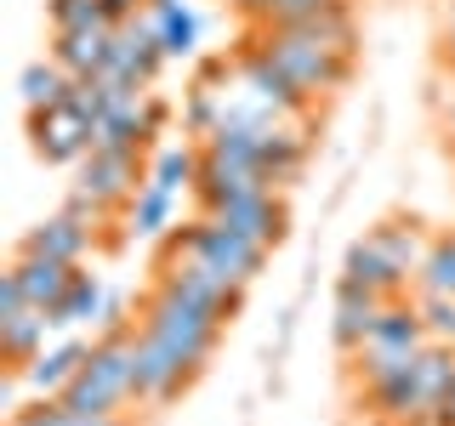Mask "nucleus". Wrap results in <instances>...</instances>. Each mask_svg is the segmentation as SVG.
<instances>
[{
    "mask_svg": "<svg viewBox=\"0 0 455 426\" xmlns=\"http://www.w3.org/2000/svg\"><path fill=\"white\" fill-rule=\"evenodd\" d=\"M46 18H52V35H68V28H114L103 0H46Z\"/></svg>",
    "mask_w": 455,
    "mask_h": 426,
    "instance_id": "obj_26",
    "label": "nucleus"
},
{
    "mask_svg": "<svg viewBox=\"0 0 455 426\" xmlns=\"http://www.w3.org/2000/svg\"><path fill=\"white\" fill-rule=\"evenodd\" d=\"M28 142L46 165H80L92 154V125L80 120L75 108H46V114H28Z\"/></svg>",
    "mask_w": 455,
    "mask_h": 426,
    "instance_id": "obj_10",
    "label": "nucleus"
},
{
    "mask_svg": "<svg viewBox=\"0 0 455 426\" xmlns=\"http://www.w3.org/2000/svg\"><path fill=\"white\" fill-rule=\"evenodd\" d=\"M171 245H182V250H194L199 262H211L228 284H239V290H251L256 279H262V267H267V256L274 250H262L256 239L245 233H234V227H222L217 217H205L199 210L194 222H182L177 233H171Z\"/></svg>",
    "mask_w": 455,
    "mask_h": 426,
    "instance_id": "obj_3",
    "label": "nucleus"
},
{
    "mask_svg": "<svg viewBox=\"0 0 455 426\" xmlns=\"http://www.w3.org/2000/svg\"><path fill=\"white\" fill-rule=\"evenodd\" d=\"M142 182H148V177H142V154H103V148H92L75 165V188L85 199H97L103 210H125L142 193Z\"/></svg>",
    "mask_w": 455,
    "mask_h": 426,
    "instance_id": "obj_7",
    "label": "nucleus"
},
{
    "mask_svg": "<svg viewBox=\"0 0 455 426\" xmlns=\"http://www.w3.org/2000/svg\"><path fill=\"white\" fill-rule=\"evenodd\" d=\"M160 290H171V296H182V302H194V307H205L211 319H222V324H234L239 319V284H228L211 262H199L194 250H182V245H165V256H160Z\"/></svg>",
    "mask_w": 455,
    "mask_h": 426,
    "instance_id": "obj_4",
    "label": "nucleus"
},
{
    "mask_svg": "<svg viewBox=\"0 0 455 426\" xmlns=\"http://www.w3.org/2000/svg\"><path fill=\"white\" fill-rule=\"evenodd\" d=\"M18 91H23V114H46V108H63L68 91H75V75H68L63 63H52V57H40V63H28L18 75Z\"/></svg>",
    "mask_w": 455,
    "mask_h": 426,
    "instance_id": "obj_20",
    "label": "nucleus"
},
{
    "mask_svg": "<svg viewBox=\"0 0 455 426\" xmlns=\"http://www.w3.org/2000/svg\"><path fill=\"white\" fill-rule=\"evenodd\" d=\"M85 359H92V341H80V335H63L57 347H46L35 364L23 369V381H28V392L35 398H63V387L85 369Z\"/></svg>",
    "mask_w": 455,
    "mask_h": 426,
    "instance_id": "obj_14",
    "label": "nucleus"
},
{
    "mask_svg": "<svg viewBox=\"0 0 455 426\" xmlns=\"http://www.w3.org/2000/svg\"><path fill=\"white\" fill-rule=\"evenodd\" d=\"M205 217H217L222 227H234V233L256 239L262 250H279V245H284V233H291V210H284L279 188H267V193H251V199H234V205H222V210H205Z\"/></svg>",
    "mask_w": 455,
    "mask_h": 426,
    "instance_id": "obj_11",
    "label": "nucleus"
},
{
    "mask_svg": "<svg viewBox=\"0 0 455 426\" xmlns=\"http://www.w3.org/2000/svg\"><path fill=\"white\" fill-rule=\"evenodd\" d=\"M52 63H63L75 80H92L108 68L114 57V28H68V35H52Z\"/></svg>",
    "mask_w": 455,
    "mask_h": 426,
    "instance_id": "obj_17",
    "label": "nucleus"
},
{
    "mask_svg": "<svg viewBox=\"0 0 455 426\" xmlns=\"http://www.w3.org/2000/svg\"><path fill=\"white\" fill-rule=\"evenodd\" d=\"M80 426H125L120 415H80Z\"/></svg>",
    "mask_w": 455,
    "mask_h": 426,
    "instance_id": "obj_31",
    "label": "nucleus"
},
{
    "mask_svg": "<svg viewBox=\"0 0 455 426\" xmlns=\"http://www.w3.org/2000/svg\"><path fill=\"white\" fill-rule=\"evenodd\" d=\"M92 227H85L80 217H68V210H57V217H46V222H35L23 233V245L18 250H40V256H57V262H85L92 256Z\"/></svg>",
    "mask_w": 455,
    "mask_h": 426,
    "instance_id": "obj_16",
    "label": "nucleus"
},
{
    "mask_svg": "<svg viewBox=\"0 0 455 426\" xmlns=\"http://www.w3.org/2000/svg\"><path fill=\"white\" fill-rule=\"evenodd\" d=\"M347 0H256L251 6V23L262 28H279V23H307V18H324V12H341Z\"/></svg>",
    "mask_w": 455,
    "mask_h": 426,
    "instance_id": "obj_24",
    "label": "nucleus"
},
{
    "mask_svg": "<svg viewBox=\"0 0 455 426\" xmlns=\"http://www.w3.org/2000/svg\"><path fill=\"white\" fill-rule=\"evenodd\" d=\"M12 273H18L28 302L52 312L68 296V284H75V262H57V256H40V250H18L12 256Z\"/></svg>",
    "mask_w": 455,
    "mask_h": 426,
    "instance_id": "obj_15",
    "label": "nucleus"
},
{
    "mask_svg": "<svg viewBox=\"0 0 455 426\" xmlns=\"http://www.w3.org/2000/svg\"><path fill=\"white\" fill-rule=\"evenodd\" d=\"M148 182H154V188H165V193H182V188L194 193V182H199V148H165L160 160L148 165Z\"/></svg>",
    "mask_w": 455,
    "mask_h": 426,
    "instance_id": "obj_25",
    "label": "nucleus"
},
{
    "mask_svg": "<svg viewBox=\"0 0 455 426\" xmlns=\"http://www.w3.org/2000/svg\"><path fill=\"white\" fill-rule=\"evenodd\" d=\"M142 319H137V330H148L154 341H165L171 352H177L182 364L194 369H205L211 359H217V347H222V330L228 324L222 319H211L205 307H194V302H182V296H171V290H160V284H154L148 296H142Z\"/></svg>",
    "mask_w": 455,
    "mask_h": 426,
    "instance_id": "obj_1",
    "label": "nucleus"
},
{
    "mask_svg": "<svg viewBox=\"0 0 455 426\" xmlns=\"http://www.w3.org/2000/svg\"><path fill=\"white\" fill-rule=\"evenodd\" d=\"M438 63L455 68V0H444V35H438Z\"/></svg>",
    "mask_w": 455,
    "mask_h": 426,
    "instance_id": "obj_28",
    "label": "nucleus"
},
{
    "mask_svg": "<svg viewBox=\"0 0 455 426\" xmlns=\"http://www.w3.org/2000/svg\"><path fill=\"white\" fill-rule=\"evenodd\" d=\"M46 335H52V312L35 307L23 296L18 273H0V359H6V369H28L46 352Z\"/></svg>",
    "mask_w": 455,
    "mask_h": 426,
    "instance_id": "obj_5",
    "label": "nucleus"
},
{
    "mask_svg": "<svg viewBox=\"0 0 455 426\" xmlns=\"http://www.w3.org/2000/svg\"><path fill=\"white\" fill-rule=\"evenodd\" d=\"M336 284H359V290H376V296H410V284L387 267V256H381L376 245H370V233L364 239H353L347 245V256H341V273H336Z\"/></svg>",
    "mask_w": 455,
    "mask_h": 426,
    "instance_id": "obj_18",
    "label": "nucleus"
},
{
    "mask_svg": "<svg viewBox=\"0 0 455 426\" xmlns=\"http://www.w3.org/2000/svg\"><path fill=\"white\" fill-rule=\"evenodd\" d=\"M6 426H12V421H6Z\"/></svg>",
    "mask_w": 455,
    "mask_h": 426,
    "instance_id": "obj_34",
    "label": "nucleus"
},
{
    "mask_svg": "<svg viewBox=\"0 0 455 426\" xmlns=\"http://www.w3.org/2000/svg\"><path fill=\"white\" fill-rule=\"evenodd\" d=\"M421 319H427V335L455 347V296H416Z\"/></svg>",
    "mask_w": 455,
    "mask_h": 426,
    "instance_id": "obj_27",
    "label": "nucleus"
},
{
    "mask_svg": "<svg viewBox=\"0 0 455 426\" xmlns=\"http://www.w3.org/2000/svg\"><path fill=\"white\" fill-rule=\"evenodd\" d=\"M148 18L154 28H160V40H165V57H188L199 46V18L182 0H148Z\"/></svg>",
    "mask_w": 455,
    "mask_h": 426,
    "instance_id": "obj_22",
    "label": "nucleus"
},
{
    "mask_svg": "<svg viewBox=\"0 0 455 426\" xmlns=\"http://www.w3.org/2000/svg\"><path fill=\"white\" fill-rule=\"evenodd\" d=\"M103 302H108V290H103V279L92 273V267H75V284H68V296L52 307V330L57 335H68V330H80L85 319H103Z\"/></svg>",
    "mask_w": 455,
    "mask_h": 426,
    "instance_id": "obj_19",
    "label": "nucleus"
},
{
    "mask_svg": "<svg viewBox=\"0 0 455 426\" xmlns=\"http://www.w3.org/2000/svg\"><path fill=\"white\" fill-rule=\"evenodd\" d=\"M194 381V369L177 359V352L165 347V341H154L148 330H137V392L132 404H171V398H182Z\"/></svg>",
    "mask_w": 455,
    "mask_h": 426,
    "instance_id": "obj_9",
    "label": "nucleus"
},
{
    "mask_svg": "<svg viewBox=\"0 0 455 426\" xmlns=\"http://www.w3.org/2000/svg\"><path fill=\"white\" fill-rule=\"evenodd\" d=\"M256 46L274 57L284 75H291L313 97V103H319V97H336L341 85H347V75H353L347 57H336L331 46H319L313 35H302V28H262V35H256Z\"/></svg>",
    "mask_w": 455,
    "mask_h": 426,
    "instance_id": "obj_2",
    "label": "nucleus"
},
{
    "mask_svg": "<svg viewBox=\"0 0 455 426\" xmlns=\"http://www.w3.org/2000/svg\"><path fill=\"white\" fill-rule=\"evenodd\" d=\"M125 312H132V302H125V296H108L103 302V330H125V324H132Z\"/></svg>",
    "mask_w": 455,
    "mask_h": 426,
    "instance_id": "obj_29",
    "label": "nucleus"
},
{
    "mask_svg": "<svg viewBox=\"0 0 455 426\" xmlns=\"http://www.w3.org/2000/svg\"><path fill=\"white\" fill-rule=\"evenodd\" d=\"M416 296H455V233L433 239V250H427L416 273Z\"/></svg>",
    "mask_w": 455,
    "mask_h": 426,
    "instance_id": "obj_23",
    "label": "nucleus"
},
{
    "mask_svg": "<svg viewBox=\"0 0 455 426\" xmlns=\"http://www.w3.org/2000/svg\"><path fill=\"white\" fill-rule=\"evenodd\" d=\"M370 245L387 256V267H393V273L410 284V290H416V273H421L427 250H433V233H427V227H421L416 217H393V222L370 227Z\"/></svg>",
    "mask_w": 455,
    "mask_h": 426,
    "instance_id": "obj_12",
    "label": "nucleus"
},
{
    "mask_svg": "<svg viewBox=\"0 0 455 426\" xmlns=\"http://www.w3.org/2000/svg\"><path fill=\"white\" fill-rule=\"evenodd\" d=\"M171 222H177V193L142 182V193L125 205V239H160Z\"/></svg>",
    "mask_w": 455,
    "mask_h": 426,
    "instance_id": "obj_21",
    "label": "nucleus"
},
{
    "mask_svg": "<svg viewBox=\"0 0 455 426\" xmlns=\"http://www.w3.org/2000/svg\"><path fill=\"white\" fill-rule=\"evenodd\" d=\"M228 6H234V12H245V18H251V6H256V0H228Z\"/></svg>",
    "mask_w": 455,
    "mask_h": 426,
    "instance_id": "obj_33",
    "label": "nucleus"
},
{
    "mask_svg": "<svg viewBox=\"0 0 455 426\" xmlns=\"http://www.w3.org/2000/svg\"><path fill=\"white\" fill-rule=\"evenodd\" d=\"M160 63H165V40H160V28H154L148 6H142L132 23L114 28V57H108L103 75L132 80V85H142V91H148V85L160 80Z\"/></svg>",
    "mask_w": 455,
    "mask_h": 426,
    "instance_id": "obj_8",
    "label": "nucleus"
},
{
    "mask_svg": "<svg viewBox=\"0 0 455 426\" xmlns=\"http://www.w3.org/2000/svg\"><path fill=\"white\" fill-rule=\"evenodd\" d=\"M228 75L239 80V91H251L262 108H274L279 120H302V125H307V114L319 108V103L302 91V85H296V80L274 63V57L256 46V40H245V51L234 57V68H228Z\"/></svg>",
    "mask_w": 455,
    "mask_h": 426,
    "instance_id": "obj_6",
    "label": "nucleus"
},
{
    "mask_svg": "<svg viewBox=\"0 0 455 426\" xmlns=\"http://www.w3.org/2000/svg\"><path fill=\"white\" fill-rule=\"evenodd\" d=\"M381 307H387V296L376 290H359V284H336V307H331V335L341 352H359L370 330H376Z\"/></svg>",
    "mask_w": 455,
    "mask_h": 426,
    "instance_id": "obj_13",
    "label": "nucleus"
},
{
    "mask_svg": "<svg viewBox=\"0 0 455 426\" xmlns=\"http://www.w3.org/2000/svg\"><path fill=\"white\" fill-rule=\"evenodd\" d=\"M444 131H450V148H455V103H444Z\"/></svg>",
    "mask_w": 455,
    "mask_h": 426,
    "instance_id": "obj_32",
    "label": "nucleus"
},
{
    "mask_svg": "<svg viewBox=\"0 0 455 426\" xmlns=\"http://www.w3.org/2000/svg\"><path fill=\"white\" fill-rule=\"evenodd\" d=\"M142 6H148V0H103V12H108V23H114V28H120V23H132Z\"/></svg>",
    "mask_w": 455,
    "mask_h": 426,
    "instance_id": "obj_30",
    "label": "nucleus"
}]
</instances>
